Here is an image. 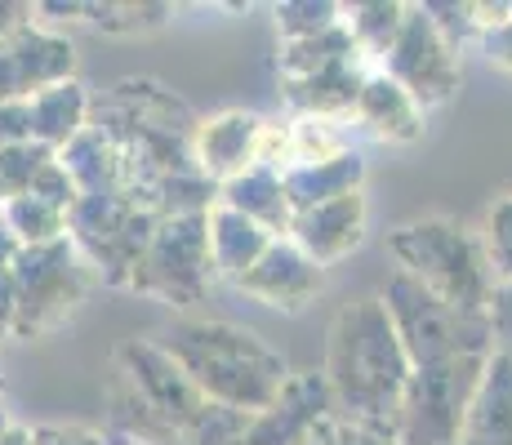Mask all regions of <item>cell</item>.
I'll list each match as a JSON object with an SVG mask.
<instances>
[{
  "instance_id": "1",
  "label": "cell",
  "mask_w": 512,
  "mask_h": 445,
  "mask_svg": "<svg viewBox=\"0 0 512 445\" xmlns=\"http://www.w3.org/2000/svg\"><path fill=\"white\" fill-rule=\"evenodd\" d=\"M321 374L330 383L339 419L397 437L415 365L401 348V334L379 294L374 299H352L334 312Z\"/></svg>"
},
{
  "instance_id": "2",
  "label": "cell",
  "mask_w": 512,
  "mask_h": 445,
  "mask_svg": "<svg viewBox=\"0 0 512 445\" xmlns=\"http://www.w3.org/2000/svg\"><path fill=\"white\" fill-rule=\"evenodd\" d=\"M161 343L196 383V392L214 405L259 414L290 383L285 356L250 325L214 321V316H179L161 334Z\"/></svg>"
},
{
  "instance_id": "3",
  "label": "cell",
  "mask_w": 512,
  "mask_h": 445,
  "mask_svg": "<svg viewBox=\"0 0 512 445\" xmlns=\"http://www.w3.org/2000/svg\"><path fill=\"white\" fill-rule=\"evenodd\" d=\"M388 254L397 259V272H410L419 285H428L455 312H464V316L490 312L495 272L486 263L481 232H472L459 219L428 214V219H410V223L392 227Z\"/></svg>"
},
{
  "instance_id": "4",
  "label": "cell",
  "mask_w": 512,
  "mask_h": 445,
  "mask_svg": "<svg viewBox=\"0 0 512 445\" xmlns=\"http://www.w3.org/2000/svg\"><path fill=\"white\" fill-rule=\"evenodd\" d=\"M383 308L401 334L415 370H437V365L464 361V356H495L486 316H464L450 303H441L428 285H419L410 272H392L379 290Z\"/></svg>"
},
{
  "instance_id": "5",
  "label": "cell",
  "mask_w": 512,
  "mask_h": 445,
  "mask_svg": "<svg viewBox=\"0 0 512 445\" xmlns=\"http://www.w3.org/2000/svg\"><path fill=\"white\" fill-rule=\"evenodd\" d=\"M156 223H161V214L143 210L134 196L107 192V196H81L72 205L67 236L85 254V263L94 267V276H103L107 285H130L156 236Z\"/></svg>"
},
{
  "instance_id": "6",
  "label": "cell",
  "mask_w": 512,
  "mask_h": 445,
  "mask_svg": "<svg viewBox=\"0 0 512 445\" xmlns=\"http://www.w3.org/2000/svg\"><path fill=\"white\" fill-rule=\"evenodd\" d=\"M14 276H18V339H36L67 321L85 303L94 267L85 263V254L67 241L41 245V250H18L14 254Z\"/></svg>"
},
{
  "instance_id": "7",
  "label": "cell",
  "mask_w": 512,
  "mask_h": 445,
  "mask_svg": "<svg viewBox=\"0 0 512 445\" xmlns=\"http://www.w3.org/2000/svg\"><path fill=\"white\" fill-rule=\"evenodd\" d=\"M219 281L210 263V227L205 214H165L156 223V236L147 245L130 290L152 294L170 308H192L205 299V290Z\"/></svg>"
},
{
  "instance_id": "8",
  "label": "cell",
  "mask_w": 512,
  "mask_h": 445,
  "mask_svg": "<svg viewBox=\"0 0 512 445\" xmlns=\"http://www.w3.org/2000/svg\"><path fill=\"white\" fill-rule=\"evenodd\" d=\"M486 365L490 356H464V361L410 374L406 405H401V428H397L401 445H455Z\"/></svg>"
},
{
  "instance_id": "9",
  "label": "cell",
  "mask_w": 512,
  "mask_h": 445,
  "mask_svg": "<svg viewBox=\"0 0 512 445\" xmlns=\"http://www.w3.org/2000/svg\"><path fill=\"white\" fill-rule=\"evenodd\" d=\"M383 76H392L423 112H437L459 94L464 67H459V49L437 32V23L428 18L423 5H410L406 27H401L397 45L388 49V58L379 63Z\"/></svg>"
},
{
  "instance_id": "10",
  "label": "cell",
  "mask_w": 512,
  "mask_h": 445,
  "mask_svg": "<svg viewBox=\"0 0 512 445\" xmlns=\"http://www.w3.org/2000/svg\"><path fill=\"white\" fill-rule=\"evenodd\" d=\"M116 370L130 379V388L147 401V410L179 437L192 423V414L205 405V397L196 392V383L183 374V365L165 352L161 339H125L116 348Z\"/></svg>"
},
{
  "instance_id": "11",
  "label": "cell",
  "mask_w": 512,
  "mask_h": 445,
  "mask_svg": "<svg viewBox=\"0 0 512 445\" xmlns=\"http://www.w3.org/2000/svg\"><path fill=\"white\" fill-rule=\"evenodd\" d=\"M334 419V397L321 370H299L268 410L254 414L245 445H312Z\"/></svg>"
},
{
  "instance_id": "12",
  "label": "cell",
  "mask_w": 512,
  "mask_h": 445,
  "mask_svg": "<svg viewBox=\"0 0 512 445\" xmlns=\"http://www.w3.org/2000/svg\"><path fill=\"white\" fill-rule=\"evenodd\" d=\"M236 290H241L245 299L263 303V308L294 316V312H308L312 303L321 299V290H326V267L317 259H308L290 236H277V241L268 245V254L236 281Z\"/></svg>"
},
{
  "instance_id": "13",
  "label": "cell",
  "mask_w": 512,
  "mask_h": 445,
  "mask_svg": "<svg viewBox=\"0 0 512 445\" xmlns=\"http://www.w3.org/2000/svg\"><path fill=\"white\" fill-rule=\"evenodd\" d=\"M263 116L228 107V112H214L205 121H196L192 130V165L210 178L214 187L232 183L245 170L259 165V143H263Z\"/></svg>"
},
{
  "instance_id": "14",
  "label": "cell",
  "mask_w": 512,
  "mask_h": 445,
  "mask_svg": "<svg viewBox=\"0 0 512 445\" xmlns=\"http://www.w3.org/2000/svg\"><path fill=\"white\" fill-rule=\"evenodd\" d=\"M366 227H370V201H366V192H352V196H339V201L299 210L285 236H290L308 259H317L321 267H334L348 259L352 250H361Z\"/></svg>"
},
{
  "instance_id": "15",
  "label": "cell",
  "mask_w": 512,
  "mask_h": 445,
  "mask_svg": "<svg viewBox=\"0 0 512 445\" xmlns=\"http://www.w3.org/2000/svg\"><path fill=\"white\" fill-rule=\"evenodd\" d=\"M370 72L379 67L366 54H348L334 67L317 76H303V81H281V98L294 116H317V121H348L357 112V98L366 89Z\"/></svg>"
},
{
  "instance_id": "16",
  "label": "cell",
  "mask_w": 512,
  "mask_h": 445,
  "mask_svg": "<svg viewBox=\"0 0 512 445\" xmlns=\"http://www.w3.org/2000/svg\"><path fill=\"white\" fill-rule=\"evenodd\" d=\"M9 58H14V72H18V85H23V98L41 94L49 85H63V81H76V49L67 36H58L54 27L45 23H23L14 36L5 41Z\"/></svg>"
},
{
  "instance_id": "17",
  "label": "cell",
  "mask_w": 512,
  "mask_h": 445,
  "mask_svg": "<svg viewBox=\"0 0 512 445\" xmlns=\"http://www.w3.org/2000/svg\"><path fill=\"white\" fill-rule=\"evenodd\" d=\"M352 121H357L370 138H379V143L410 147V143H419L423 138L428 112H423V107L397 81H392V76L370 72V81H366V89H361V98H357Z\"/></svg>"
},
{
  "instance_id": "18",
  "label": "cell",
  "mask_w": 512,
  "mask_h": 445,
  "mask_svg": "<svg viewBox=\"0 0 512 445\" xmlns=\"http://www.w3.org/2000/svg\"><path fill=\"white\" fill-rule=\"evenodd\" d=\"M205 227H210L214 276H219V281H232V285L241 281V276L263 259V254H268L272 241H277V236H272L263 223L245 219V214L228 210V205H214V210L205 214Z\"/></svg>"
},
{
  "instance_id": "19",
  "label": "cell",
  "mask_w": 512,
  "mask_h": 445,
  "mask_svg": "<svg viewBox=\"0 0 512 445\" xmlns=\"http://www.w3.org/2000/svg\"><path fill=\"white\" fill-rule=\"evenodd\" d=\"M281 178H285V196H290L294 214H299V210H312V205L339 201V196L366 192V156L357 147H348V152L326 156V161L294 165Z\"/></svg>"
},
{
  "instance_id": "20",
  "label": "cell",
  "mask_w": 512,
  "mask_h": 445,
  "mask_svg": "<svg viewBox=\"0 0 512 445\" xmlns=\"http://www.w3.org/2000/svg\"><path fill=\"white\" fill-rule=\"evenodd\" d=\"M455 445H512V361L490 356Z\"/></svg>"
},
{
  "instance_id": "21",
  "label": "cell",
  "mask_w": 512,
  "mask_h": 445,
  "mask_svg": "<svg viewBox=\"0 0 512 445\" xmlns=\"http://www.w3.org/2000/svg\"><path fill=\"white\" fill-rule=\"evenodd\" d=\"M27 107H32V143L49 147V152H63L67 143H72L76 134L90 130V89L81 81H63V85H49L41 94L27 98Z\"/></svg>"
},
{
  "instance_id": "22",
  "label": "cell",
  "mask_w": 512,
  "mask_h": 445,
  "mask_svg": "<svg viewBox=\"0 0 512 445\" xmlns=\"http://www.w3.org/2000/svg\"><path fill=\"white\" fill-rule=\"evenodd\" d=\"M219 205L263 223L272 236H285L294 223V205H290V196H285V178H281V170H272V165H254V170H245L241 178L223 183Z\"/></svg>"
},
{
  "instance_id": "23",
  "label": "cell",
  "mask_w": 512,
  "mask_h": 445,
  "mask_svg": "<svg viewBox=\"0 0 512 445\" xmlns=\"http://www.w3.org/2000/svg\"><path fill=\"white\" fill-rule=\"evenodd\" d=\"M58 161H63L67 174L76 178L81 196L125 192V152L103 125H90L85 134H76L72 143L58 152Z\"/></svg>"
},
{
  "instance_id": "24",
  "label": "cell",
  "mask_w": 512,
  "mask_h": 445,
  "mask_svg": "<svg viewBox=\"0 0 512 445\" xmlns=\"http://www.w3.org/2000/svg\"><path fill=\"white\" fill-rule=\"evenodd\" d=\"M406 14L410 5H401V0H357V5H343V27H348V36L357 41L361 54L379 67L388 58V49L397 45Z\"/></svg>"
},
{
  "instance_id": "25",
  "label": "cell",
  "mask_w": 512,
  "mask_h": 445,
  "mask_svg": "<svg viewBox=\"0 0 512 445\" xmlns=\"http://www.w3.org/2000/svg\"><path fill=\"white\" fill-rule=\"evenodd\" d=\"M0 227L18 250H41V245L67 241V210L41 196H14V201H0Z\"/></svg>"
},
{
  "instance_id": "26",
  "label": "cell",
  "mask_w": 512,
  "mask_h": 445,
  "mask_svg": "<svg viewBox=\"0 0 512 445\" xmlns=\"http://www.w3.org/2000/svg\"><path fill=\"white\" fill-rule=\"evenodd\" d=\"M348 54H361L357 41L348 36V27H334V32L326 36H312V41H290V45H281V81H303V76H317V72H326V67H334L339 58H348Z\"/></svg>"
},
{
  "instance_id": "27",
  "label": "cell",
  "mask_w": 512,
  "mask_h": 445,
  "mask_svg": "<svg viewBox=\"0 0 512 445\" xmlns=\"http://www.w3.org/2000/svg\"><path fill=\"white\" fill-rule=\"evenodd\" d=\"M174 5H152V0H103V5H85V23L112 36H139L165 27Z\"/></svg>"
},
{
  "instance_id": "28",
  "label": "cell",
  "mask_w": 512,
  "mask_h": 445,
  "mask_svg": "<svg viewBox=\"0 0 512 445\" xmlns=\"http://www.w3.org/2000/svg\"><path fill=\"white\" fill-rule=\"evenodd\" d=\"M272 18H277L281 45L312 41V36H326L343 23V5H334V0H285L272 9Z\"/></svg>"
},
{
  "instance_id": "29",
  "label": "cell",
  "mask_w": 512,
  "mask_h": 445,
  "mask_svg": "<svg viewBox=\"0 0 512 445\" xmlns=\"http://www.w3.org/2000/svg\"><path fill=\"white\" fill-rule=\"evenodd\" d=\"M250 423H254V414L232 410V405L205 401L201 410L192 414V423L179 432V441L183 445H245V437H250Z\"/></svg>"
},
{
  "instance_id": "30",
  "label": "cell",
  "mask_w": 512,
  "mask_h": 445,
  "mask_svg": "<svg viewBox=\"0 0 512 445\" xmlns=\"http://www.w3.org/2000/svg\"><path fill=\"white\" fill-rule=\"evenodd\" d=\"M58 152H49L41 143H18L0 152V201H14V196H27L36 183V174L54 161Z\"/></svg>"
},
{
  "instance_id": "31",
  "label": "cell",
  "mask_w": 512,
  "mask_h": 445,
  "mask_svg": "<svg viewBox=\"0 0 512 445\" xmlns=\"http://www.w3.org/2000/svg\"><path fill=\"white\" fill-rule=\"evenodd\" d=\"M481 245H486V263L499 281H512V192L499 196L486 210V223H481Z\"/></svg>"
},
{
  "instance_id": "32",
  "label": "cell",
  "mask_w": 512,
  "mask_h": 445,
  "mask_svg": "<svg viewBox=\"0 0 512 445\" xmlns=\"http://www.w3.org/2000/svg\"><path fill=\"white\" fill-rule=\"evenodd\" d=\"M423 9H428V18L437 23V32L446 36L455 49H464L468 41H481L477 36V23H472V0H423Z\"/></svg>"
},
{
  "instance_id": "33",
  "label": "cell",
  "mask_w": 512,
  "mask_h": 445,
  "mask_svg": "<svg viewBox=\"0 0 512 445\" xmlns=\"http://www.w3.org/2000/svg\"><path fill=\"white\" fill-rule=\"evenodd\" d=\"M27 196H41V201H49V205H58V210L72 214V205L81 201V187H76V178L67 174V165L54 156V161L36 174V183H32V192H27Z\"/></svg>"
},
{
  "instance_id": "34",
  "label": "cell",
  "mask_w": 512,
  "mask_h": 445,
  "mask_svg": "<svg viewBox=\"0 0 512 445\" xmlns=\"http://www.w3.org/2000/svg\"><path fill=\"white\" fill-rule=\"evenodd\" d=\"M486 321H490V343H495V352L512 361V281H499L495 285Z\"/></svg>"
},
{
  "instance_id": "35",
  "label": "cell",
  "mask_w": 512,
  "mask_h": 445,
  "mask_svg": "<svg viewBox=\"0 0 512 445\" xmlns=\"http://www.w3.org/2000/svg\"><path fill=\"white\" fill-rule=\"evenodd\" d=\"M36 445H107V432L85 428V423H36Z\"/></svg>"
},
{
  "instance_id": "36",
  "label": "cell",
  "mask_w": 512,
  "mask_h": 445,
  "mask_svg": "<svg viewBox=\"0 0 512 445\" xmlns=\"http://www.w3.org/2000/svg\"><path fill=\"white\" fill-rule=\"evenodd\" d=\"M18 143H32V107H27V98L0 103V152Z\"/></svg>"
},
{
  "instance_id": "37",
  "label": "cell",
  "mask_w": 512,
  "mask_h": 445,
  "mask_svg": "<svg viewBox=\"0 0 512 445\" xmlns=\"http://www.w3.org/2000/svg\"><path fill=\"white\" fill-rule=\"evenodd\" d=\"M321 441H326V445H401V437H388V432L361 428V423H348V419H339V414H334V419L326 423Z\"/></svg>"
},
{
  "instance_id": "38",
  "label": "cell",
  "mask_w": 512,
  "mask_h": 445,
  "mask_svg": "<svg viewBox=\"0 0 512 445\" xmlns=\"http://www.w3.org/2000/svg\"><path fill=\"white\" fill-rule=\"evenodd\" d=\"M18 321V276L14 259H0V334H14Z\"/></svg>"
},
{
  "instance_id": "39",
  "label": "cell",
  "mask_w": 512,
  "mask_h": 445,
  "mask_svg": "<svg viewBox=\"0 0 512 445\" xmlns=\"http://www.w3.org/2000/svg\"><path fill=\"white\" fill-rule=\"evenodd\" d=\"M481 54H486V63L495 67V72H504L512 81V23L499 27V32L481 36Z\"/></svg>"
},
{
  "instance_id": "40",
  "label": "cell",
  "mask_w": 512,
  "mask_h": 445,
  "mask_svg": "<svg viewBox=\"0 0 512 445\" xmlns=\"http://www.w3.org/2000/svg\"><path fill=\"white\" fill-rule=\"evenodd\" d=\"M32 14H36L32 5H9V0H0V41H9L23 23H32Z\"/></svg>"
},
{
  "instance_id": "41",
  "label": "cell",
  "mask_w": 512,
  "mask_h": 445,
  "mask_svg": "<svg viewBox=\"0 0 512 445\" xmlns=\"http://www.w3.org/2000/svg\"><path fill=\"white\" fill-rule=\"evenodd\" d=\"M0 445H36V437H32V428H27V423H14V428L0 437Z\"/></svg>"
},
{
  "instance_id": "42",
  "label": "cell",
  "mask_w": 512,
  "mask_h": 445,
  "mask_svg": "<svg viewBox=\"0 0 512 445\" xmlns=\"http://www.w3.org/2000/svg\"><path fill=\"white\" fill-rule=\"evenodd\" d=\"M14 428V419H9V410H5V401H0V437H5V432Z\"/></svg>"
},
{
  "instance_id": "43",
  "label": "cell",
  "mask_w": 512,
  "mask_h": 445,
  "mask_svg": "<svg viewBox=\"0 0 512 445\" xmlns=\"http://www.w3.org/2000/svg\"><path fill=\"white\" fill-rule=\"evenodd\" d=\"M0 392H5V379H0Z\"/></svg>"
},
{
  "instance_id": "44",
  "label": "cell",
  "mask_w": 512,
  "mask_h": 445,
  "mask_svg": "<svg viewBox=\"0 0 512 445\" xmlns=\"http://www.w3.org/2000/svg\"><path fill=\"white\" fill-rule=\"evenodd\" d=\"M312 445H326V441H312Z\"/></svg>"
},
{
  "instance_id": "45",
  "label": "cell",
  "mask_w": 512,
  "mask_h": 445,
  "mask_svg": "<svg viewBox=\"0 0 512 445\" xmlns=\"http://www.w3.org/2000/svg\"><path fill=\"white\" fill-rule=\"evenodd\" d=\"M170 445H183V441H170Z\"/></svg>"
}]
</instances>
